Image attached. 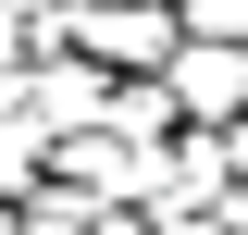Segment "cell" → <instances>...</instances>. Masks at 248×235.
Returning <instances> with one entry per match:
<instances>
[{"instance_id": "6da1fadb", "label": "cell", "mask_w": 248, "mask_h": 235, "mask_svg": "<svg viewBox=\"0 0 248 235\" xmlns=\"http://www.w3.org/2000/svg\"><path fill=\"white\" fill-rule=\"evenodd\" d=\"M0 87L25 99V124H37L50 148H62V136H87V124L112 112V74H99V62L75 50V37H50V50H25L13 74H0Z\"/></svg>"}, {"instance_id": "277c9868", "label": "cell", "mask_w": 248, "mask_h": 235, "mask_svg": "<svg viewBox=\"0 0 248 235\" xmlns=\"http://www.w3.org/2000/svg\"><path fill=\"white\" fill-rule=\"evenodd\" d=\"M37 174H50V136H37V124H25V99L0 87V198H25Z\"/></svg>"}, {"instance_id": "3957f363", "label": "cell", "mask_w": 248, "mask_h": 235, "mask_svg": "<svg viewBox=\"0 0 248 235\" xmlns=\"http://www.w3.org/2000/svg\"><path fill=\"white\" fill-rule=\"evenodd\" d=\"M161 87H174V112H186V124L248 112V37H186V25H174V50H161Z\"/></svg>"}, {"instance_id": "7a4b0ae2", "label": "cell", "mask_w": 248, "mask_h": 235, "mask_svg": "<svg viewBox=\"0 0 248 235\" xmlns=\"http://www.w3.org/2000/svg\"><path fill=\"white\" fill-rule=\"evenodd\" d=\"M62 37H75L99 74H161V50H174V0H75Z\"/></svg>"}, {"instance_id": "52a82bcc", "label": "cell", "mask_w": 248, "mask_h": 235, "mask_svg": "<svg viewBox=\"0 0 248 235\" xmlns=\"http://www.w3.org/2000/svg\"><path fill=\"white\" fill-rule=\"evenodd\" d=\"M0 235H25V210H13V198H0Z\"/></svg>"}, {"instance_id": "8992f818", "label": "cell", "mask_w": 248, "mask_h": 235, "mask_svg": "<svg viewBox=\"0 0 248 235\" xmlns=\"http://www.w3.org/2000/svg\"><path fill=\"white\" fill-rule=\"evenodd\" d=\"M149 235H223V210H149Z\"/></svg>"}, {"instance_id": "5b68a950", "label": "cell", "mask_w": 248, "mask_h": 235, "mask_svg": "<svg viewBox=\"0 0 248 235\" xmlns=\"http://www.w3.org/2000/svg\"><path fill=\"white\" fill-rule=\"evenodd\" d=\"M186 37H248V0H174Z\"/></svg>"}]
</instances>
